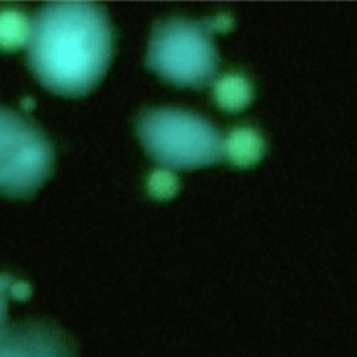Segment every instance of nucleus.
Returning a JSON list of instances; mask_svg holds the SVG:
<instances>
[{
	"mask_svg": "<svg viewBox=\"0 0 357 357\" xmlns=\"http://www.w3.org/2000/svg\"><path fill=\"white\" fill-rule=\"evenodd\" d=\"M26 64L50 92L88 93L105 75L113 54V31L105 10L88 1H56L28 22Z\"/></svg>",
	"mask_w": 357,
	"mask_h": 357,
	"instance_id": "1",
	"label": "nucleus"
},
{
	"mask_svg": "<svg viewBox=\"0 0 357 357\" xmlns=\"http://www.w3.org/2000/svg\"><path fill=\"white\" fill-rule=\"evenodd\" d=\"M219 102L230 109L241 107L250 98V89L241 78H226L218 88Z\"/></svg>",
	"mask_w": 357,
	"mask_h": 357,
	"instance_id": "8",
	"label": "nucleus"
},
{
	"mask_svg": "<svg viewBox=\"0 0 357 357\" xmlns=\"http://www.w3.org/2000/svg\"><path fill=\"white\" fill-rule=\"evenodd\" d=\"M0 357H77L71 339L57 326L28 321L0 336Z\"/></svg>",
	"mask_w": 357,
	"mask_h": 357,
	"instance_id": "5",
	"label": "nucleus"
},
{
	"mask_svg": "<svg viewBox=\"0 0 357 357\" xmlns=\"http://www.w3.org/2000/svg\"><path fill=\"white\" fill-rule=\"evenodd\" d=\"M29 296V286L10 275L0 273V336L4 333L7 305L10 298L24 300Z\"/></svg>",
	"mask_w": 357,
	"mask_h": 357,
	"instance_id": "7",
	"label": "nucleus"
},
{
	"mask_svg": "<svg viewBox=\"0 0 357 357\" xmlns=\"http://www.w3.org/2000/svg\"><path fill=\"white\" fill-rule=\"evenodd\" d=\"M227 151L230 152L233 160L247 165L255 162L259 158L262 152V144L257 134L248 130H241L231 135L227 144Z\"/></svg>",
	"mask_w": 357,
	"mask_h": 357,
	"instance_id": "6",
	"label": "nucleus"
},
{
	"mask_svg": "<svg viewBox=\"0 0 357 357\" xmlns=\"http://www.w3.org/2000/svg\"><path fill=\"white\" fill-rule=\"evenodd\" d=\"M137 134L148 155L166 169L215 163L225 151L216 128L201 116L176 107L142 110Z\"/></svg>",
	"mask_w": 357,
	"mask_h": 357,
	"instance_id": "2",
	"label": "nucleus"
},
{
	"mask_svg": "<svg viewBox=\"0 0 357 357\" xmlns=\"http://www.w3.org/2000/svg\"><path fill=\"white\" fill-rule=\"evenodd\" d=\"M53 146L28 117L0 106V194L26 198L49 178Z\"/></svg>",
	"mask_w": 357,
	"mask_h": 357,
	"instance_id": "4",
	"label": "nucleus"
},
{
	"mask_svg": "<svg viewBox=\"0 0 357 357\" xmlns=\"http://www.w3.org/2000/svg\"><path fill=\"white\" fill-rule=\"evenodd\" d=\"M146 66L177 86L205 84L216 67V52L209 26L178 17L155 24Z\"/></svg>",
	"mask_w": 357,
	"mask_h": 357,
	"instance_id": "3",
	"label": "nucleus"
}]
</instances>
